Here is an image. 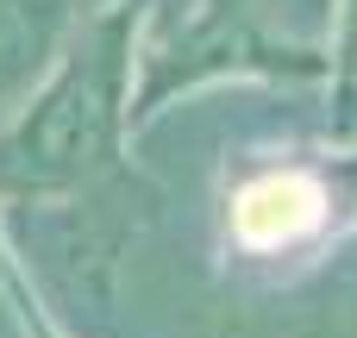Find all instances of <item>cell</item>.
<instances>
[{"label":"cell","instance_id":"obj_3","mask_svg":"<svg viewBox=\"0 0 357 338\" xmlns=\"http://www.w3.org/2000/svg\"><path fill=\"white\" fill-rule=\"evenodd\" d=\"M226 226L245 251H289L326 226V188L307 169H264L232 194Z\"/></svg>","mask_w":357,"mask_h":338},{"label":"cell","instance_id":"obj_4","mask_svg":"<svg viewBox=\"0 0 357 338\" xmlns=\"http://www.w3.org/2000/svg\"><path fill=\"white\" fill-rule=\"evenodd\" d=\"M82 13L88 0H0V119L19 113V100L50 75Z\"/></svg>","mask_w":357,"mask_h":338},{"label":"cell","instance_id":"obj_2","mask_svg":"<svg viewBox=\"0 0 357 338\" xmlns=\"http://www.w3.org/2000/svg\"><path fill=\"white\" fill-rule=\"evenodd\" d=\"M144 75L132 88V132H144L176 94L220 82V75H314V56L289 50L282 38H270L264 6L251 0H188L176 25H163L144 50H138Z\"/></svg>","mask_w":357,"mask_h":338},{"label":"cell","instance_id":"obj_5","mask_svg":"<svg viewBox=\"0 0 357 338\" xmlns=\"http://www.w3.org/2000/svg\"><path fill=\"white\" fill-rule=\"evenodd\" d=\"M0 289L13 295V307H19V320H25V332H31V338H63L44 314H38V301L25 295V276H19V263H13V251H6V238H0Z\"/></svg>","mask_w":357,"mask_h":338},{"label":"cell","instance_id":"obj_1","mask_svg":"<svg viewBox=\"0 0 357 338\" xmlns=\"http://www.w3.org/2000/svg\"><path fill=\"white\" fill-rule=\"evenodd\" d=\"M151 0L100 6L50 75L0 125V194L6 201H69L126 176L132 138V63Z\"/></svg>","mask_w":357,"mask_h":338}]
</instances>
